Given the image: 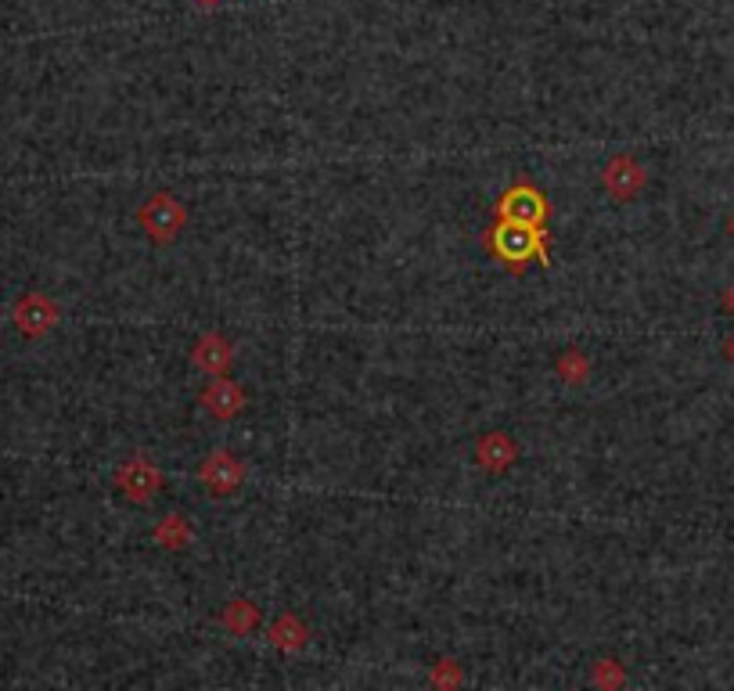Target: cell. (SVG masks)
Segmentation results:
<instances>
[{
  "label": "cell",
  "instance_id": "ba28073f",
  "mask_svg": "<svg viewBox=\"0 0 734 691\" xmlns=\"http://www.w3.org/2000/svg\"><path fill=\"white\" fill-rule=\"evenodd\" d=\"M519 443L511 440L504 429H493V432H483L479 440H475V465L483 468L486 476H504V472H511L515 468V461H519Z\"/></svg>",
  "mask_w": 734,
  "mask_h": 691
},
{
  "label": "cell",
  "instance_id": "ac0fdd59",
  "mask_svg": "<svg viewBox=\"0 0 734 691\" xmlns=\"http://www.w3.org/2000/svg\"><path fill=\"white\" fill-rule=\"evenodd\" d=\"M720 303H724V310L734 317V285H727V288H724V296H720Z\"/></svg>",
  "mask_w": 734,
  "mask_h": 691
},
{
  "label": "cell",
  "instance_id": "52a82bcc",
  "mask_svg": "<svg viewBox=\"0 0 734 691\" xmlns=\"http://www.w3.org/2000/svg\"><path fill=\"white\" fill-rule=\"evenodd\" d=\"M198 407H202L209 418H216V422H234L238 414H245L249 396H245V389L238 386L231 375H213L206 386H202V393H198Z\"/></svg>",
  "mask_w": 734,
  "mask_h": 691
},
{
  "label": "cell",
  "instance_id": "5bb4252c",
  "mask_svg": "<svg viewBox=\"0 0 734 691\" xmlns=\"http://www.w3.org/2000/svg\"><path fill=\"white\" fill-rule=\"evenodd\" d=\"M555 375L562 378L565 386H583V382L591 378V357H587L580 346H569V350L558 353Z\"/></svg>",
  "mask_w": 734,
  "mask_h": 691
},
{
  "label": "cell",
  "instance_id": "d6986e66",
  "mask_svg": "<svg viewBox=\"0 0 734 691\" xmlns=\"http://www.w3.org/2000/svg\"><path fill=\"white\" fill-rule=\"evenodd\" d=\"M195 4H202V8H216V4H224V0H195Z\"/></svg>",
  "mask_w": 734,
  "mask_h": 691
},
{
  "label": "cell",
  "instance_id": "4fadbf2b",
  "mask_svg": "<svg viewBox=\"0 0 734 691\" xmlns=\"http://www.w3.org/2000/svg\"><path fill=\"white\" fill-rule=\"evenodd\" d=\"M152 540L159 544V548L166 551H184L195 540V530H191V522L184 512H170L166 519L155 522V530H152Z\"/></svg>",
  "mask_w": 734,
  "mask_h": 691
},
{
  "label": "cell",
  "instance_id": "277c9868",
  "mask_svg": "<svg viewBox=\"0 0 734 691\" xmlns=\"http://www.w3.org/2000/svg\"><path fill=\"white\" fill-rule=\"evenodd\" d=\"M497 220H511V224H526V227H547V216H551V206H547V195L537 188V184H529V180H519V184H511L501 198H497V206H493Z\"/></svg>",
  "mask_w": 734,
  "mask_h": 691
},
{
  "label": "cell",
  "instance_id": "5b68a950",
  "mask_svg": "<svg viewBox=\"0 0 734 691\" xmlns=\"http://www.w3.org/2000/svg\"><path fill=\"white\" fill-rule=\"evenodd\" d=\"M601 188L612 202L627 206V202H637L648 188V170L641 166V159L630 152H616L605 166H601Z\"/></svg>",
  "mask_w": 734,
  "mask_h": 691
},
{
  "label": "cell",
  "instance_id": "3957f363",
  "mask_svg": "<svg viewBox=\"0 0 734 691\" xmlns=\"http://www.w3.org/2000/svg\"><path fill=\"white\" fill-rule=\"evenodd\" d=\"M162 483H166V476L152 454H130L116 468V490L130 504H152L162 494Z\"/></svg>",
  "mask_w": 734,
  "mask_h": 691
},
{
  "label": "cell",
  "instance_id": "9c48e42d",
  "mask_svg": "<svg viewBox=\"0 0 734 691\" xmlns=\"http://www.w3.org/2000/svg\"><path fill=\"white\" fill-rule=\"evenodd\" d=\"M234 357H238V353H234V342L220 332H206L202 339H195V346H191V364H195L198 371H206L209 378L231 375Z\"/></svg>",
  "mask_w": 734,
  "mask_h": 691
},
{
  "label": "cell",
  "instance_id": "30bf717a",
  "mask_svg": "<svg viewBox=\"0 0 734 691\" xmlns=\"http://www.w3.org/2000/svg\"><path fill=\"white\" fill-rule=\"evenodd\" d=\"M220 627L231 634V638H252L256 630L263 627V609L252 598H231L220 612Z\"/></svg>",
  "mask_w": 734,
  "mask_h": 691
},
{
  "label": "cell",
  "instance_id": "ffe728a7",
  "mask_svg": "<svg viewBox=\"0 0 734 691\" xmlns=\"http://www.w3.org/2000/svg\"><path fill=\"white\" fill-rule=\"evenodd\" d=\"M727 234H731V242H734V213L727 216Z\"/></svg>",
  "mask_w": 734,
  "mask_h": 691
},
{
  "label": "cell",
  "instance_id": "7c38bea8",
  "mask_svg": "<svg viewBox=\"0 0 734 691\" xmlns=\"http://www.w3.org/2000/svg\"><path fill=\"white\" fill-rule=\"evenodd\" d=\"M15 321L26 335H44L58 324V303H51L47 296H26L18 303Z\"/></svg>",
  "mask_w": 734,
  "mask_h": 691
},
{
  "label": "cell",
  "instance_id": "2e32d148",
  "mask_svg": "<svg viewBox=\"0 0 734 691\" xmlns=\"http://www.w3.org/2000/svg\"><path fill=\"white\" fill-rule=\"evenodd\" d=\"M429 681L432 688H461L465 684V670H461V663H457L454 656H439L436 663L429 666Z\"/></svg>",
  "mask_w": 734,
  "mask_h": 691
},
{
  "label": "cell",
  "instance_id": "8fae6325",
  "mask_svg": "<svg viewBox=\"0 0 734 691\" xmlns=\"http://www.w3.org/2000/svg\"><path fill=\"white\" fill-rule=\"evenodd\" d=\"M267 638H270V645L278 648V652H285V656H299V652L310 645V627L299 620L296 612H281L278 620L270 623Z\"/></svg>",
  "mask_w": 734,
  "mask_h": 691
},
{
  "label": "cell",
  "instance_id": "e0dca14e",
  "mask_svg": "<svg viewBox=\"0 0 734 691\" xmlns=\"http://www.w3.org/2000/svg\"><path fill=\"white\" fill-rule=\"evenodd\" d=\"M720 353H724V360H727V364H731V368H734V335H727V339H724V346H720Z\"/></svg>",
  "mask_w": 734,
  "mask_h": 691
},
{
  "label": "cell",
  "instance_id": "9a60e30c",
  "mask_svg": "<svg viewBox=\"0 0 734 691\" xmlns=\"http://www.w3.org/2000/svg\"><path fill=\"white\" fill-rule=\"evenodd\" d=\"M591 684H594V688H605V691L623 688V684H627V666L619 663L616 656L598 659V663H594V670H591Z\"/></svg>",
  "mask_w": 734,
  "mask_h": 691
},
{
  "label": "cell",
  "instance_id": "7a4b0ae2",
  "mask_svg": "<svg viewBox=\"0 0 734 691\" xmlns=\"http://www.w3.org/2000/svg\"><path fill=\"white\" fill-rule=\"evenodd\" d=\"M137 224L144 227V234L155 245H170L188 227V206L173 191H152L137 209Z\"/></svg>",
  "mask_w": 734,
  "mask_h": 691
},
{
  "label": "cell",
  "instance_id": "8992f818",
  "mask_svg": "<svg viewBox=\"0 0 734 691\" xmlns=\"http://www.w3.org/2000/svg\"><path fill=\"white\" fill-rule=\"evenodd\" d=\"M245 472H249L245 461L227 447L209 450L206 458L198 461V483L206 486L209 497H216V501H220V497L238 494L242 483H245Z\"/></svg>",
  "mask_w": 734,
  "mask_h": 691
},
{
  "label": "cell",
  "instance_id": "6da1fadb",
  "mask_svg": "<svg viewBox=\"0 0 734 691\" xmlns=\"http://www.w3.org/2000/svg\"><path fill=\"white\" fill-rule=\"evenodd\" d=\"M483 245L490 249L493 260H501L515 278H522L533 263H540V267L551 263V234H547V227H526V224H511V220H497L483 234Z\"/></svg>",
  "mask_w": 734,
  "mask_h": 691
}]
</instances>
